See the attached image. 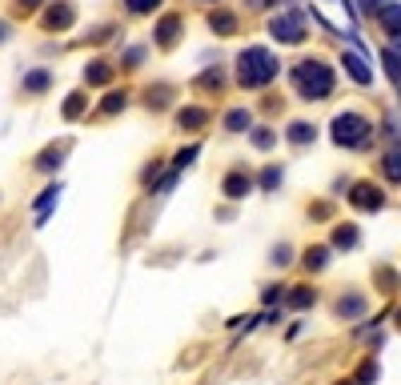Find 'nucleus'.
Segmentation results:
<instances>
[{
	"label": "nucleus",
	"mask_w": 401,
	"mask_h": 385,
	"mask_svg": "<svg viewBox=\"0 0 401 385\" xmlns=\"http://www.w3.org/2000/svg\"><path fill=\"white\" fill-rule=\"evenodd\" d=\"M289 85H293V93H297L301 100H329L333 88H337V73H333L325 61L309 57V61H301V64L289 69Z\"/></svg>",
	"instance_id": "nucleus-1"
},
{
	"label": "nucleus",
	"mask_w": 401,
	"mask_h": 385,
	"mask_svg": "<svg viewBox=\"0 0 401 385\" xmlns=\"http://www.w3.org/2000/svg\"><path fill=\"white\" fill-rule=\"evenodd\" d=\"M233 73H237V85H241V88L257 93V88H269V85H273L277 73H281V64H277V57H273L269 49H261V45H249V49L237 52Z\"/></svg>",
	"instance_id": "nucleus-2"
},
{
	"label": "nucleus",
	"mask_w": 401,
	"mask_h": 385,
	"mask_svg": "<svg viewBox=\"0 0 401 385\" xmlns=\"http://www.w3.org/2000/svg\"><path fill=\"white\" fill-rule=\"evenodd\" d=\"M329 137H333L337 149H369V141H373V121L357 109H345V112L333 117Z\"/></svg>",
	"instance_id": "nucleus-3"
},
{
	"label": "nucleus",
	"mask_w": 401,
	"mask_h": 385,
	"mask_svg": "<svg viewBox=\"0 0 401 385\" xmlns=\"http://www.w3.org/2000/svg\"><path fill=\"white\" fill-rule=\"evenodd\" d=\"M269 37H273L277 45H305V40H309L305 16H301L297 8H285V13H277L273 20H269Z\"/></svg>",
	"instance_id": "nucleus-4"
},
{
	"label": "nucleus",
	"mask_w": 401,
	"mask_h": 385,
	"mask_svg": "<svg viewBox=\"0 0 401 385\" xmlns=\"http://www.w3.org/2000/svg\"><path fill=\"white\" fill-rule=\"evenodd\" d=\"M73 25H76V4L73 0L44 4V13H40V28H44V32H68Z\"/></svg>",
	"instance_id": "nucleus-5"
},
{
	"label": "nucleus",
	"mask_w": 401,
	"mask_h": 385,
	"mask_svg": "<svg viewBox=\"0 0 401 385\" xmlns=\"http://www.w3.org/2000/svg\"><path fill=\"white\" fill-rule=\"evenodd\" d=\"M349 205L361 213H381L385 209V193L373 185V181H357V185L349 189Z\"/></svg>",
	"instance_id": "nucleus-6"
},
{
	"label": "nucleus",
	"mask_w": 401,
	"mask_h": 385,
	"mask_svg": "<svg viewBox=\"0 0 401 385\" xmlns=\"http://www.w3.org/2000/svg\"><path fill=\"white\" fill-rule=\"evenodd\" d=\"M68 149H73V141H68V137L44 145V149L32 157V169H37V173H56V169L64 165V157H68Z\"/></svg>",
	"instance_id": "nucleus-7"
},
{
	"label": "nucleus",
	"mask_w": 401,
	"mask_h": 385,
	"mask_svg": "<svg viewBox=\"0 0 401 385\" xmlns=\"http://www.w3.org/2000/svg\"><path fill=\"white\" fill-rule=\"evenodd\" d=\"M181 37H185V16L181 13H164L161 20L152 25V40H157L161 49H173Z\"/></svg>",
	"instance_id": "nucleus-8"
},
{
	"label": "nucleus",
	"mask_w": 401,
	"mask_h": 385,
	"mask_svg": "<svg viewBox=\"0 0 401 385\" xmlns=\"http://www.w3.org/2000/svg\"><path fill=\"white\" fill-rule=\"evenodd\" d=\"M253 173L249 169H233V173H225V181H221V193H225L229 201H241V197H249L253 193Z\"/></svg>",
	"instance_id": "nucleus-9"
},
{
	"label": "nucleus",
	"mask_w": 401,
	"mask_h": 385,
	"mask_svg": "<svg viewBox=\"0 0 401 385\" xmlns=\"http://www.w3.org/2000/svg\"><path fill=\"white\" fill-rule=\"evenodd\" d=\"M341 69H345V76H349L353 85H373V73H369V64L357 57V52H341Z\"/></svg>",
	"instance_id": "nucleus-10"
},
{
	"label": "nucleus",
	"mask_w": 401,
	"mask_h": 385,
	"mask_svg": "<svg viewBox=\"0 0 401 385\" xmlns=\"http://www.w3.org/2000/svg\"><path fill=\"white\" fill-rule=\"evenodd\" d=\"M49 88H52L49 69H32V73H25V81H20V93H25V97H40V93H49Z\"/></svg>",
	"instance_id": "nucleus-11"
},
{
	"label": "nucleus",
	"mask_w": 401,
	"mask_h": 385,
	"mask_svg": "<svg viewBox=\"0 0 401 385\" xmlns=\"http://www.w3.org/2000/svg\"><path fill=\"white\" fill-rule=\"evenodd\" d=\"M381 177H385L389 185H401V141L393 149L381 153Z\"/></svg>",
	"instance_id": "nucleus-12"
},
{
	"label": "nucleus",
	"mask_w": 401,
	"mask_h": 385,
	"mask_svg": "<svg viewBox=\"0 0 401 385\" xmlns=\"http://www.w3.org/2000/svg\"><path fill=\"white\" fill-rule=\"evenodd\" d=\"M209 28H213L217 37H237L241 20L229 13V8H217V13H209Z\"/></svg>",
	"instance_id": "nucleus-13"
},
{
	"label": "nucleus",
	"mask_w": 401,
	"mask_h": 385,
	"mask_svg": "<svg viewBox=\"0 0 401 385\" xmlns=\"http://www.w3.org/2000/svg\"><path fill=\"white\" fill-rule=\"evenodd\" d=\"M56 201H61V181H56V185H49V189L37 197V205H32V213H37V225L49 221V213L56 209Z\"/></svg>",
	"instance_id": "nucleus-14"
},
{
	"label": "nucleus",
	"mask_w": 401,
	"mask_h": 385,
	"mask_svg": "<svg viewBox=\"0 0 401 385\" xmlns=\"http://www.w3.org/2000/svg\"><path fill=\"white\" fill-rule=\"evenodd\" d=\"M373 20L381 25V32H389V37H397V32H401V4H381Z\"/></svg>",
	"instance_id": "nucleus-15"
},
{
	"label": "nucleus",
	"mask_w": 401,
	"mask_h": 385,
	"mask_svg": "<svg viewBox=\"0 0 401 385\" xmlns=\"http://www.w3.org/2000/svg\"><path fill=\"white\" fill-rule=\"evenodd\" d=\"M109 81H113V64L109 61L85 64V88H100V85H109Z\"/></svg>",
	"instance_id": "nucleus-16"
},
{
	"label": "nucleus",
	"mask_w": 401,
	"mask_h": 385,
	"mask_svg": "<svg viewBox=\"0 0 401 385\" xmlns=\"http://www.w3.org/2000/svg\"><path fill=\"white\" fill-rule=\"evenodd\" d=\"M285 137H289V145H293V149H305V145L317 137V124H309V121H293V124L285 129Z\"/></svg>",
	"instance_id": "nucleus-17"
},
{
	"label": "nucleus",
	"mask_w": 401,
	"mask_h": 385,
	"mask_svg": "<svg viewBox=\"0 0 401 385\" xmlns=\"http://www.w3.org/2000/svg\"><path fill=\"white\" fill-rule=\"evenodd\" d=\"M176 124H181L185 133H197V129H205V124H209V112L197 109V105H188V109L176 112Z\"/></svg>",
	"instance_id": "nucleus-18"
},
{
	"label": "nucleus",
	"mask_w": 401,
	"mask_h": 385,
	"mask_svg": "<svg viewBox=\"0 0 401 385\" xmlns=\"http://www.w3.org/2000/svg\"><path fill=\"white\" fill-rule=\"evenodd\" d=\"M85 109H88V88H76V93L64 97L61 117H64V121H76V117H85Z\"/></svg>",
	"instance_id": "nucleus-19"
},
{
	"label": "nucleus",
	"mask_w": 401,
	"mask_h": 385,
	"mask_svg": "<svg viewBox=\"0 0 401 385\" xmlns=\"http://www.w3.org/2000/svg\"><path fill=\"white\" fill-rule=\"evenodd\" d=\"M221 124H225V133H233V137H237V133H249L253 129V112L249 109H229Z\"/></svg>",
	"instance_id": "nucleus-20"
},
{
	"label": "nucleus",
	"mask_w": 401,
	"mask_h": 385,
	"mask_svg": "<svg viewBox=\"0 0 401 385\" xmlns=\"http://www.w3.org/2000/svg\"><path fill=\"white\" fill-rule=\"evenodd\" d=\"M128 109V93L125 88H113V93H104V100H100V117H116V112Z\"/></svg>",
	"instance_id": "nucleus-21"
},
{
	"label": "nucleus",
	"mask_w": 401,
	"mask_h": 385,
	"mask_svg": "<svg viewBox=\"0 0 401 385\" xmlns=\"http://www.w3.org/2000/svg\"><path fill=\"white\" fill-rule=\"evenodd\" d=\"M357 241H361L357 225H337L333 229V249H357Z\"/></svg>",
	"instance_id": "nucleus-22"
},
{
	"label": "nucleus",
	"mask_w": 401,
	"mask_h": 385,
	"mask_svg": "<svg viewBox=\"0 0 401 385\" xmlns=\"http://www.w3.org/2000/svg\"><path fill=\"white\" fill-rule=\"evenodd\" d=\"M301 265L309 269V273H321L329 265V249L325 245H313V249H305V257H301Z\"/></svg>",
	"instance_id": "nucleus-23"
},
{
	"label": "nucleus",
	"mask_w": 401,
	"mask_h": 385,
	"mask_svg": "<svg viewBox=\"0 0 401 385\" xmlns=\"http://www.w3.org/2000/svg\"><path fill=\"white\" fill-rule=\"evenodd\" d=\"M197 88H200V93H221V88H225V76H221V69H205V73L197 76Z\"/></svg>",
	"instance_id": "nucleus-24"
},
{
	"label": "nucleus",
	"mask_w": 401,
	"mask_h": 385,
	"mask_svg": "<svg viewBox=\"0 0 401 385\" xmlns=\"http://www.w3.org/2000/svg\"><path fill=\"white\" fill-rule=\"evenodd\" d=\"M121 4H125L128 16H149V13H157V8H161L164 0H121Z\"/></svg>",
	"instance_id": "nucleus-25"
},
{
	"label": "nucleus",
	"mask_w": 401,
	"mask_h": 385,
	"mask_svg": "<svg viewBox=\"0 0 401 385\" xmlns=\"http://www.w3.org/2000/svg\"><path fill=\"white\" fill-rule=\"evenodd\" d=\"M361 313H365V297H357V293L337 301V317H361Z\"/></svg>",
	"instance_id": "nucleus-26"
},
{
	"label": "nucleus",
	"mask_w": 401,
	"mask_h": 385,
	"mask_svg": "<svg viewBox=\"0 0 401 385\" xmlns=\"http://www.w3.org/2000/svg\"><path fill=\"white\" fill-rule=\"evenodd\" d=\"M197 153H200V145H188V149H181L173 161H169V169H173V173H185L188 165L197 161Z\"/></svg>",
	"instance_id": "nucleus-27"
},
{
	"label": "nucleus",
	"mask_w": 401,
	"mask_h": 385,
	"mask_svg": "<svg viewBox=\"0 0 401 385\" xmlns=\"http://www.w3.org/2000/svg\"><path fill=\"white\" fill-rule=\"evenodd\" d=\"M281 177H285V173H281L277 165H265V173L257 177V185H261L265 193H277V185H281Z\"/></svg>",
	"instance_id": "nucleus-28"
},
{
	"label": "nucleus",
	"mask_w": 401,
	"mask_h": 385,
	"mask_svg": "<svg viewBox=\"0 0 401 385\" xmlns=\"http://www.w3.org/2000/svg\"><path fill=\"white\" fill-rule=\"evenodd\" d=\"M273 145H277V133H273V129H253V149L269 153Z\"/></svg>",
	"instance_id": "nucleus-29"
},
{
	"label": "nucleus",
	"mask_w": 401,
	"mask_h": 385,
	"mask_svg": "<svg viewBox=\"0 0 401 385\" xmlns=\"http://www.w3.org/2000/svg\"><path fill=\"white\" fill-rule=\"evenodd\" d=\"M173 97V88L169 85H157V88H149L145 93V100H149V109H164V100Z\"/></svg>",
	"instance_id": "nucleus-30"
},
{
	"label": "nucleus",
	"mask_w": 401,
	"mask_h": 385,
	"mask_svg": "<svg viewBox=\"0 0 401 385\" xmlns=\"http://www.w3.org/2000/svg\"><path fill=\"white\" fill-rule=\"evenodd\" d=\"M313 301H317L313 289H293V293H289V305H293V309H309Z\"/></svg>",
	"instance_id": "nucleus-31"
},
{
	"label": "nucleus",
	"mask_w": 401,
	"mask_h": 385,
	"mask_svg": "<svg viewBox=\"0 0 401 385\" xmlns=\"http://www.w3.org/2000/svg\"><path fill=\"white\" fill-rule=\"evenodd\" d=\"M109 37H116V25H97V28H88V32H85L88 45H104Z\"/></svg>",
	"instance_id": "nucleus-32"
},
{
	"label": "nucleus",
	"mask_w": 401,
	"mask_h": 385,
	"mask_svg": "<svg viewBox=\"0 0 401 385\" xmlns=\"http://www.w3.org/2000/svg\"><path fill=\"white\" fill-rule=\"evenodd\" d=\"M381 61H385V69H389V81H393V85H401V57L393 49H385V52H381Z\"/></svg>",
	"instance_id": "nucleus-33"
},
{
	"label": "nucleus",
	"mask_w": 401,
	"mask_h": 385,
	"mask_svg": "<svg viewBox=\"0 0 401 385\" xmlns=\"http://www.w3.org/2000/svg\"><path fill=\"white\" fill-rule=\"evenodd\" d=\"M49 0H13V8H16V16H32V13H40Z\"/></svg>",
	"instance_id": "nucleus-34"
},
{
	"label": "nucleus",
	"mask_w": 401,
	"mask_h": 385,
	"mask_svg": "<svg viewBox=\"0 0 401 385\" xmlns=\"http://www.w3.org/2000/svg\"><path fill=\"white\" fill-rule=\"evenodd\" d=\"M269 261H273L277 269H285V265L293 261V249H289V245H273V253H269Z\"/></svg>",
	"instance_id": "nucleus-35"
},
{
	"label": "nucleus",
	"mask_w": 401,
	"mask_h": 385,
	"mask_svg": "<svg viewBox=\"0 0 401 385\" xmlns=\"http://www.w3.org/2000/svg\"><path fill=\"white\" fill-rule=\"evenodd\" d=\"M140 61H145V49L137 45V49H128V52H125V61H121V69H137Z\"/></svg>",
	"instance_id": "nucleus-36"
},
{
	"label": "nucleus",
	"mask_w": 401,
	"mask_h": 385,
	"mask_svg": "<svg viewBox=\"0 0 401 385\" xmlns=\"http://www.w3.org/2000/svg\"><path fill=\"white\" fill-rule=\"evenodd\" d=\"M253 13H265V8H277V4H293V0H245Z\"/></svg>",
	"instance_id": "nucleus-37"
},
{
	"label": "nucleus",
	"mask_w": 401,
	"mask_h": 385,
	"mask_svg": "<svg viewBox=\"0 0 401 385\" xmlns=\"http://www.w3.org/2000/svg\"><path fill=\"white\" fill-rule=\"evenodd\" d=\"M357 4H361V13H365V16H377V8H381L385 0H357Z\"/></svg>",
	"instance_id": "nucleus-38"
},
{
	"label": "nucleus",
	"mask_w": 401,
	"mask_h": 385,
	"mask_svg": "<svg viewBox=\"0 0 401 385\" xmlns=\"http://www.w3.org/2000/svg\"><path fill=\"white\" fill-rule=\"evenodd\" d=\"M265 301H269V305H273V301H281V289L269 285V289H265Z\"/></svg>",
	"instance_id": "nucleus-39"
},
{
	"label": "nucleus",
	"mask_w": 401,
	"mask_h": 385,
	"mask_svg": "<svg viewBox=\"0 0 401 385\" xmlns=\"http://www.w3.org/2000/svg\"><path fill=\"white\" fill-rule=\"evenodd\" d=\"M8 37H13V25H8V20H0V45H4Z\"/></svg>",
	"instance_id": "nucleus-40"
},
{
	"label": "nucleus",
	"mask_w": 401,
	"mask_h": 385,
	"mask_svg": "<svg viewBox=\"0 0 401 385\" xmlns=\"http://www.w3.org/2000/svg\"><path fill=\"white\" fill-rule=\"evenodd\" d=\"M389 49H393V52H397V57H401V32H397V37H393V45H389Z\"/></svg>",
	"instance_id": "nucleus-41"
},
{
	"label": "nucleus",
	"mask_w": 401,
	"mask_h": 385,
	"mask_svg": "<svg viewBox=\"0 0 401 385\" xmlns=\"http://www.w3.org/2000/svg\"><path fill=\"white\" fill-rule=\"evenodd\" d=\"M200 4H217V0H200Z\"/></svg>",
	"instance_id": "nucleus-42"
}]
</instances>
